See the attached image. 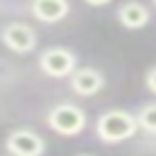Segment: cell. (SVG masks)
I'll return each instance as SVG.
<instances>
[{
	"label": "cell",
	"instance_id": "1",
	"mask_svg": "<svg viewBox=\"0 0 156 156\" xmlns=\"http://www.w3.org/2000/svg\"><path fill=\"white\" fill-rule=\"evenodd\" d=\"M139 129V119L136 115L127 112V110H105L98 122H95V136L102 144H122L127 139H132Z\"/></svg>",
	"mask_w": 156,
	"mask_h": 156
},
{
	"label": "cell",
	"instance_id": "2",
	"mask_svg": "<svg viewBox=\"0 0 156 156\" xmlns=\"http://www.w3.org/2000/svg\"><path fill=\"white\" fill-rule=\"evenodd\" d=\"M46 124L58 136H76V134H80L85 129L88 117H85V110H80L78 105H73V102H58V105H54L49 110Z\"/></svg>",
	"mask_w": 156,
	"mask_h": 156
},
{
	"label": "cell",
	"instance_id": "3",
	"mask_svg": "<svg viewBox=\"0 0 156 156\" xmlns=\"http://www.w3.org/2000/svg\"><path fill=\"white\" fill-rule=\"evenodd\" d=\"M76 68H78V56L66 46H49L39 54V71L49 78H66Z\"/></svg>",
	"mask_w": 156,
	"mask_h": 156
},
{
	"label": "cell",
	"instance_id": "4",
	"mask_svg": "<svg viewBox=\"0 0 156 156\" xmlns=\"http://www.w3.org/2000/svg\"><path fill=\"white\" fill-rule=\"evenodd\" d=\"M37 32L27 22H7L2 27V44L12 54H32L37 49Z\"/></svg>",
	"mask_w": 156,
	"mask_h": 156
},
{
	"label": "cell",
	"instance_id": "5",
	"mask_svg": "<svg viewBox=\"0 0 156 156\" xmlns=\"http://www.w3.org/2000/svg\"><path fill=\"white\" fill-rule=\"evenodd\" d=\"M5 149L10 156H41L46 144L32 129H12L5 139Z\"/></svg>",
	"mask_w": 156,
	"mask_h": 156
},
{
	"label": "cell",
	"instance_id": "6",
	"mask_svg": "<svg viewBox=\"0 0 156 156\" xmlns=\"http://www.w3.org/2000/svg\"><path fill=\"white\" fill-rule=\"evenodd\" d=\"M68 78H71V90L76 95H80V98H93L105 88V76L93 66L76 68Z\"/></svg>",
	"mask_w": 156,
	"mask_h": 156
},
{
	"label": "cell",
	"instance_id": "7",
	"mask_svg": "<svg viewBox=\"0 0 156 156\" xmlns=\"http://www.w3.org/2000/svg\"><path fill=\"white\" fill-rule=\"evenodd\" d=\"M117 22L124 29H144L151 22V10L139 0H124L117 7Z\"/></svg>",
	"mask_w": 156,
	"mask_h": 156
},
{
	"label": "cell",
	"instance_id": "8",
	"mask_svg": "<svg viewBox=\"0 0 156 156\" xmlns=\"http://www.w3.org/2000/svg\"><path fill=\"white\" fill-rule=\"evenodd\" d=\"M29 12L41 24H56L71 12V2L68 0H32Z\"/></svg>",
	"mask_w": 156,
	"mask_h": 156
},
{
	"label": "cell",
	"instance_id": "9",
	"mask_svg": "<svg viewBox=\"0 0 156 156\" xmlns=\"http://www.w3.org/2000/svg\"><path fill=\"white\" fill-rule=\"evenodd\" d=\"M136 119H139V129H144L146 134H156V102L141 105L136 112Z\"/></svg>",
	"mask_w": 156,
	"mask_h": 156
},
{
	"label": "cell",
	"instance_id": "10",
	"mask_svg": "<svg viewBox=\"0 0 156 156\" xmlns=\"http://www.w3.org/2000/svg\"><path fill=\"white\" fill-rule=\"evenodd\" d=\"M144 85H146V90H149L151 95H156V63L146 68V73H144Z\"/></svg>",
	"mask_w": 156,
	"mask_h": 156
},
{
	"label": "cell",
	"instance_id": "11",
	"mask_svg": "<svg viewBox=\"0 0 156 156\" xmlns=\"http://www.w3.org/2000/svg\"><path fill=\"white\" fill-rule=\"evenodd\" d=\"M85 5H90V7H105V5H110L112 0H83Z\"/></svg>",
	"mask_w": 156,
	"mask_h": 156
},
{
	"label": "cell",
	"instance_id": "12",
	"mask_svg": "<svg viewBox=\"0 0 156 156\" xmlns=\"http://www.w3.org/2000/svg\"><path fill=\"white\" fill-rule=\"evenodd\" d=\"M76 156H95V154H90V151H80V154H76Z\"/></svg>",
	"mask_w": 156,
	"mask_h": 156
},
{
	"label": "cell",
	"instance_id": "13",
	"mask_svg": "<svg viewBox=\"0 0 156 156\" xmlns=\"http://www.w3.org/2000/svg\"><path fill=\"white\" fill-rule=\"evenodd\" d=\"M151 2H154V7H156V0H151Z\"/></svg>",
	"mask_w": 156,
	"mask_h": 156
}]
</instances>
